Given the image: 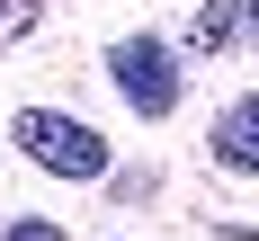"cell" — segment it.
Here are the masks:
<instances>
[{
  "mask_svg": "<svg viewBox=\"0 0 259 241\" xmlns=\"http://www.w3.org/2000/svg\"><path fill=\"white\" fill-rule=\"evenodd\" d=\"M18 152L54 179H107V134L63 107H18Z\"/></svg>",
  "mask_w": 259,
  "mask_h": 241,
  "instance_id": "obj_1",
  "label": "cell"
},
{
  "mask_svg": "<svg viewBox=\"0 0 259 241\" xmlns=\"http://www.w3.org/2000/svg\"><path fill=\"white\" fill-rule=\"evenodd\" d=\"M107 80H116V99L134 116H170L179 107V54L161 45V36H116L107 45Z\"/></svg>",
  "mask_w": 259,
  "mask_h": 241,
  "instance_id": "obj_2",
  "label": "cell"
},
{
  "mask_svg": "<svg viewBox=\"0 0 259 241\" xmlns=\"http://www.w3.org/2000/svg\"><path fill=\"white\" fill-rule=\"evenodd\" d=\"M214 170H233V179H259V89L233 99L214 116Z\"/></svg>",
  "mask_w": 259,
  "mask_h": 241,
  "instance_id": "obj_3",
  "label": "cell"
},
{
  "mask_svg": "<svg viewBox=\"0 0 259 241\" xmlns=\"http://www.w3.org/2000/svg\"><path fill=\"white\" fill-rule=\"evenodd\" d=\"M259 36V0H206L197 9V54H241Z\"/></svg>",
  "mask_w": 259,
  "mask_h": 241,
  "instance_id": "obj_4",
  "label": "cell"
},
{
  "mask_svg": "<svg viewBox=\"0 0 259 241\" xmlns=\"http://www.w3.org/2000/svg\"><path fill=\"white\" fill-rule=\"evenodd\" d=\"M27 27H36V0H0V45H18Z\"/></svg>",
  "mask_w": 259,
  "mask_h": 241,
  "instance_id": "obj_5",
  "label": "cell"
},
{
  "mask_svg": "<svg viewBox=\"0 0 259 241\" xmlns=\"http://www.w3.org/2000/svg\"><path fill=\"white\" fill-rule=\"evenodd\" d=\"M0 241H72V232H63V223H36V214H18V223H9Z\"/></svg>",
  "mask_w": 259,
  "mask_h": 241,
  "instance_id": "obj_6",
  "label": "cell"
}]
</instances>
